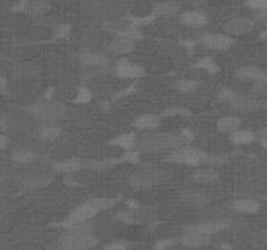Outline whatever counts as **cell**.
Segmentation results:
<instances>
[{
    "instance_id": "cell-1",
    "label": "cell",
    "mask_w": 267,
    "mask_h": 250,
    "mask_svg": "<svg viewBox=\"0 0 267 250\" xmlns=\"http://www.w3.org/2000/svg\"><path fill=\"white\" fill-rule=\"evenodd\" d=\"M165 161L171 162V163H184V165L189 166H220L226 163L227 158L220 157V155L206 154V153H202L198 149L184 146V148H178L176 150H174V153L171 155H168Z\"/></svg>"
},
{
    "instance_id": "cell-2",
    "label": "cell",
    "mask_w": 267,
    "mask_h": 250,
    "mask_svg": "<svg viewBox=\"0 0 267 250\" xmlns=\"http://www.w3.org/2000/svg\"><path fill=\"white\" fill-rule=\"evenodd\" d=\"M96 245V240L90 235V227L85 223L67 228L59 241V247L65 250H88Z\"/></svg>"
},
{
    "instance_id": "cell-3",
    "label": "cell",
    "mask_w": 267,
    "mask_h": 250,
    "mask_svg": "<svg viewBox=\"0 0 267 250\" xmlns=\"http://www.w3.org/2000/svg\"><path fill=\"white\" fill-rule=\"evenodd\" d=\"M115 202H116L115 199H106V198L89 199L88 202H85L84 205H81L80 207L73 210L71 216L65 220V223L63 226H65L68 228V227L71 226H76V224L85 223L86 220L91 219L92 216H95L96 214L99 213L100 210L108 209V207L115 205Z\"/></svg>"
},
{
    "instance_id": "cell-4",
    "label": "cell",
    "mask_w": 267,
    "mask_h": 250,
    "mask_svg": "<svg viewBox=\"0 0 267 250\" xmlns=\"http://www.w3.org/2000/svg\"><path fill=\"white\" fill-rule=\"evenodd\" d=\"M186 141L182 136H175V134L157 133L150 134L141 141L140 150L142 153H159L165 150H176L181 148V145Z\"/></svg>"
},
{
    "instance_id": "cell-5",
    "label": "cell",
    "mask_w": 267,
    "mask_h": 250,
    "mask_svg": "<svg viewBox=\"0 0 267 250\" xmlns=\"http://www.w3.org/2000/svg\"><path fill=\"white\" fill-rule=\"evenodd\" d=\"M26 111H29L35 119L45 121V123L62 120L65 117V113H67L65 107L56 102L35 103V104L26 107Z\"/></svg>"
},
{
    "instance_id": "cell-6",
    "label": "cell",
    "mask_w": 267,
    "mask_h": 250,
    "mask_svg": "<svg viewBox=\"0 0 267 250\" xmlns=\"http://www.w3.org/2000/svg\"><path fill=\"white\" fill-rule=\"evenodd\" d=\"M170 173H167L163 169H145L137 175L132 176L130 184L134 188H150L153 185L161 184L165 180H167Z\"/></svg>"
},
{
    "instance_id": "cell-7",
    "label": "cell",
    "mask_w": 267,
    "mask_h": 250,
    "mask_svg": "<svg viewBox=\"0 0 267 250\" xmlns=\"http://www.w3.org/2000/svg\"><path fill=\"white\" fill-rule=\"evenodd\" d=\"M219 96L220 99L231 103V106L239 111H252L260 106V103L253 98L247 95H239V94L232 93L230 90H223Z\"/></svg>"
},
{
    "instance_id": "cell-8",
    "label": "cell",
    "mask_w": 267,
    "mask_h": 250,
    "mask_svg": "<svg viewBox=\"0 0 267 250\" xmlns=\"http://www.w3.org/2000/svg\"><path fill=\"white\" fill-rule=\"evenodd\" d=\"M201 43L210 50L223 51L233 45V39L228 34H205L201 37Z\"/></svg>"
},
{
    "instance_id": "cell-9",
    "label": "cell",
    "mask_w": 267,
    "mask_h": 250,
    "mask_svg": "<svg viewBox=\"0 0 267 250\" xmlns=\"http://www.w3.org/2000/svg\"><path fill=\"white\" fill-rule=\"evenodd\" d=\"M254 29V22L249 18H233L228 21L224 26V30L228 35L248 34Z\"/></svg>"
},
{
    "instance_id": "cell-10",
    "label": "cell",
    "mask_w": 267,
    "mask_h": 250,
    "mask_svg": "<svg viewBox=\"0 0 267 250\" xmlns=\"http://www.w3.org/2000/svg\"><path fill=\"white\" fill-rule=\"evenodd\" d=\"M116 73L123 79H138L145 76V69L140 65H133L127 59L119 60L116 64Z\"/></svg>"
},
{
    "instance_id": "cell-11",
    "label": "cell",
    "mask_w": 267,
    "mask_h": 250,
    "mask_svg": "<svg viewBox=\"0 0 267 250\" xmlns=\"http://www.w3.org/2000/svg\"><path fill=\"white\" fill-rule=\"evenodd\" d=\"M227 227V223L223 222H207L203 223V224H199V226H193L188 227L186 228V232H197L202 233V235H214V233L220 232L222 230H224Z\"/></svg>"
},
{
    "instance_id": "cell-12",
    "label": "cell",
    "mask_w": 267,
    "mask_h": 250,
    "mask_svg": "<svg viewBox=\"0 0 267 250\" xmlns=\"http://www.w3.org/2000/svg\"><path fill=\"white\" fill-rule=\"evenodd\" d=\"M180 21L182 24L188 25V26H205L207 24V17L206 14L199 12V10H188L180 16Z\"/></svg>"
},
{
    "instance_id": "cell-13",
    "label": "cell",
    "mask_w": 267,
    "mask_h": 250,
    "mask_svg": "<svg viewBox=\"0 0 267 250\" xmlns=\"http://www.w3.org/2000/svg\"><path fill=\"white\" fill-rule=\"evenodd\" d=\"M181 199L189 206H203L209 202L210 197L199 190H185L181 194Z\"/></svg>"
},
{
    "instance_id": "cell-14",
    "label": "cell",
    "mask_w": 267,
    "mask_h": 250,
    "mask_svg": "<svg viewBox=\"0 0 267 250\" xmlns=\"http://www.w3.org/2000/svg\"><path fill=\"white\" fill-rule=\"evenodd\" d=\"M184 245L189 248H203L210 244V239L207 235L197 232H188V235L181 240Z\"/></svg>"
},
{
    "instance_id": "cell-15",
    "label": "cell",
    "mask_w": 267,
    "mask_h": 250,
    "mask_svg": "<svg viewBox=\"0 0 267 250\" xmlns=\"http://www.w3.org/2000/svg\"><path fill=\"white\" fill-rule=\"evenodd\" d=\"M80 60L88 67H102L108 63V58L98 52H83L80 55Z\"/></svg>"
},
{
    "instance_id": "cell-16",
    "label": "cell",
    "mask_w": 267,
    "mask_h": 250,
    "mask_svg": "<svg viewBox=\"0 0 267 250\" xmlns=\"http://www.w3.org/2000/svg\"><path fill=\"white\" fill-rule=\"evenodd\" d=\"M54 168L59 172H76L79 169H84L85 168V161H81V159H68V161H62L56 162L54 163Z\"/></svg>"
},
{
    "instance_id": "cell-17",
    "label": "cell",
    "mask_w": 267,
    "mask_h": 250,
    "mask_svg": "<svg viewBox=\"0 0 267 250\" xmlns=\"http://www.w3.org/2000/svg\"><path fill=\"white\" fill-rule=\"evenodd\" d=\"M233 209L243 214H254L260 210V203L253 199H237L233 202Z\"/></svg>"
},
{
    "instance_id": "cell-18",
    "label": "cell",
    "mask_w": 267,
    "mask_h": 250,
    "mask_svg": "<svg viewBox=\"0 0 267 250\" xmlns=\"http://www.w3.org/2000/svg\"><path fill=\"white\" fill-rule=\"evenodd\" d=\"M136 48V43L134 41H130V39H127V38H120L117 41L112 42L110 45V50L116 54H120V55H124V54H129Z\"/></svg>"
},
{
    "instance_id": "cell-19",
    "label": "cell",
    "mask_w": 267,
    "mask_h": 250,
    "mask_svg": "<svg viewBox=\"0 0 267 250\" xmlns=\"http://www.w3.org/2000/svg\"><path fill=\"white\" fill-rule=\"evenodd\" d=\"M178 10V4L175 1H163V3L155 4L153 8V14L154 16H172Z\"/></svg>"
},
{
    "instance_id": "cell-20",
    "label": "cell",
    "mask_w": 267,
    "mask_h": 250,
    "mask_svg": "<svg viewBox=\"0 0 267 250\" xmlns=\"http://www.w3.org/2000/svg\"><path fill=\"white\" fill-rule=\"evenodd\" d=\"M51 5L47 0H26L25 12L33 14H45L50 10Z\"/></svg>"
},
{
    "instance_id": "cell-21",
    "label": "cell",
    "mask_w": 267,
    "mask_h": 250,
    "mask_svg": "<svg viewBox=\"0 0 267 250\" xmlns=\"http://www.w3.org/2000/svg\"><path fill=\"white\" fill-rule=\"evenodd\" d=\"M218 177H219V173L214 168H201V169L193 173V180L197 182H201V184L211 182Z\"/></svg>"
},
{
    "instance_id": "cell-22",
    "label": "cell",
    "mask_w": 267,
    "mask_h": 250,
    "mask_svg": "<svg viewBox=\"0 0 267 250\" xmlns=\"http://www.w3.org/2000/svg\"><path fill=\"white\" fill-rule=\"evenodd\" d=\"M240 121L239 117L236 116H227V117H222L219 121H218V129L220 132H224V133H233L239 130L240 128Z\"/></svg>"
},
{
    "instance_id": "cell-23",
    "label": "cell",
    "mask_w": 267,
    "mask_h": 250,
    "mask_svg": "<svg viewBox=\"0 0 267 250\" xmlns=\"http://www.w3.org/2000/svg\"><path fill=\"white\" fill-rule=\"evenodd\" d=\"M159 124H161V119L157 115H144L136 120L134 127L138 129H151V128L159 127Z\"/></svg>"
},
{
    "instance_id": "cell-24",
    "label": "cell",
    "mask_w": 267,
    "mask_h": 250,
    "mask_svg": "<svg viewBox=\"0 0 267 250\" xmlns=\"http://www.w3.org/2000/svg\"><path fill=\"white\" fill-rule=\"evenodd\" d=\"M262 75H264V72L261 69L256 68V67H243V68L236 71V76L240 80H254V81H257Z\"/></svg>"
},
{
    "instance_id": "cell-25",
    "label": "cell",
    "mask_w": 267,
    "mask_h": 250,
    "mask_svg": "<svg viewBox=\"0 0 267 250\" xmlns=\"http://www.w3.org/2000/svg\"><path fill=\"white\" fill-rule=\"evenodd\" d=\"M256 136L249 130H236L231 136V141L235 145H248L253 142Z\"/></svg>"
},
{
    "instance_id": "cell-26",
    "label": "cell",
    "mask_w": 267,
    "mask_h": 250,
    "mask_svg": "<svg viewBox=\"0 0 267 250\" xmlns=\"http://www.w3.org/2000/svg\"><path fill=\"white\" fill-rule=\"evenodd\" d=\"M60 133H62V129L59 127H54V125H45V127L39 128V130H38L39 137L50 141L56 140L60 136Z\"/></svg>"
},
{
    "instance_id": "cell-27",
    "label": "cell",
    "mask_w": 267,
    "mask_h": 250,
    "mask_svg": "<svg viewBox=\"0 0 267 250\" xmlns=\"http://www.w3.org/2000/svg\"><path fill=\"white\" fill-rule=\"evenodd\" d=\"M52 178L48 177V176H41V177H31L28 178L26 181L24 182V185L26 189H38L43 188V186L48 185L51 182Z\"/></svg>"
},
{
    "instance_id": "cell-28",
    "label": "cell",
    "mask_w": 267,
    "mask_h": 250,
    "mask_svg": "<svg viewBox=\"0 0 267 250\" xmlns=\"http://www.w3.org/2000/svg\"><path fill=\"white\" fill-rule=\"evenodd\" d=\"M134 141H136L134 134L129 133V134H123V136H119L117 138L111 141V144L117 145V146H121V148L129 150V149H132L134 146Z\"/></svg>"
},
{
    "instance_id": "cell-29",
    "label": "cell",
    "mask_w": 267,
    "mask_h": 250,
    "mask_svg": "<svg viewBox=\"0 0 267 250\" xmlns=\"http://www.w3.org/2000/svg\"><path fill=\"white\" fill-rule=\"evenodd\" d=\"M117 34H119L120 38H127V39H130V41L134 42L142 38L141 31L138 30L137 28H134V26H129V28L124 29V30L117 31Z\"/></svg>"
},
{
    "instance_id": "cell-30",
    "label": "cell",
    "mask_w": 267,
    "mask_h": 250,
    "mask_svg": "<svg viewBox=\"0 0 267 250\" xmlns=\"http://www.w3.org/2000/svg\"><path fill=\"white\" fill-rule=\"evenodd\" d=\"M195 68H202V69H206V71H209L210 73H215L219 71V67L216 65V63L212 60L210 56H207V58H203L201 59L197 64L194 65Z\"/></svg>"
},
{
    "instance_id": "cell-31",
    "label": "cell",
    "mask_w": 267,
    "mask_h": 250,
    "mask_svg": "<svg viewBox=\"0 0 267 250\" xmlns=\"http://www.w3.org/2000/svg\"><path fill=\"white\" fill-rule=\"evenodd\" d=\"M35 158L37 157H35L33 153L26 150L17 151V153H14V154L12 155V159H13L14 162H18V163H29V162L35 161Z\"/></svg>"
},
{
    "instance_id": "cell-32",
    "label": "cell",
    "mask_w": 267,
    "mask_h": 250,
    "mask_svg": "<svg viewBox=\"0 0 267 250\" xmlns=\"http://www.w3.org/2000/svg\"><path fill=\"white\" fill-rule=\"evenodd\" d=\"M199 86V83L197 81H192V80H181V81H178L176 87H178V91H181V93H188V91H193Z\"/></svg>"
},
{
    "instance_id": "cell-33",
    "label": "cell",
    "mask_w": 267,
    "mask_h": 250,
    "mask_svg": "<svg viewBox=\"0 0 267 250\" xmlns=\"http://www.w3.org/2000/svg\"><path fill=\"white\" fill-rule=\"evenodd\" d=\"M92 95L89 90L85 89V87H81L79 90V94H77V98L75 99V103H89L91 100Z\"/></svg>"
},
{
    "instance_id": "cell-34",
    "label": "cell",
    "mask_w": 267,
    "mask_h": 250,
    "mask_svg": "<svg viewBox=\"0 0 267 250\" xmlns=\"http://www.w3.org/2000/svg\"><path fill=\"white\" fill-rule=\"evenodd\" d=\"M247 5L252 9L267 10V0H248Z\"/></svg>"
},
{
    "instance_id": "cell-35",
    "label": "cell",
    "mask_w": 267,
    "mask_h": 250,
    "mask_svg": "<svg viewBox=\"0 0 267 250\" xmlns=\"http://www.w3.org/2000/svg\"><path fill=\"white\" fill-rule=\"evenodd\" d=\"M172 115H182V116H190V112L185 108H170L163 112V116H172Z\"/></svg>"
},
{
    "instance_id": "cell-36",
    "label": "cell",
    "mask_w": 267,
    "mask_h": 250,
    "mask_svg": "<svg viewBox=\"0 0 267 250\" xmlns=\"http://www.w3.org/2000/svg\"><path fill=\"white\" fill-rule=\"evenodd\" d=\"M69 30H71V26H69V25H60L55 33V39H59V38H60V39H62V38H65L69 34Z\"/></svg>"
},
{
    "instance_id": "cell-37",
    "label": "cell",
    "mask_w": 267,
    "mask_h": 250,
    "mask_svg": "<svg viewBox=\"0 0 267 250\" xmlns=\"http://www.w3.org/2000/svg\"><path fill=\"white\" fill-rule=\"evenodd\" d=\"M125 249H127V245L123 243H115L107 247V250H125Z\"/></svg>"
},
{
    "instance_id": "cell-38",
    "label": "cell",
    "mask_w": 267,
    "mask_h": 250,
    "mask_svg": "<svg viewBox=\"0 0 267 250\" xmlns=\"http://www.w3.org/2000/svg\"><path fill=\"white\" fill-rule=\"evenodd\" d=\"M5 90H7V81H5V79L0 73V94L5 93Z\"/></svg>"
},
{
    "instance_id": "cell-39",
    "label": "cell",
    "mask_w": 267,
    "mask_h": 250,
    "mask_svg": "<svg viewBox=\"0 0 267 250\" xmlns=\"http://www.w3.org/2000/svg\"><path fill=\"white\" fill-rule=\"evenodd\" d=\"M8 142H9V140H8L7 136H3V134H0V150L5 148V146L8 145Z\"/></svg>"
},
{
    "instance_id": "cell-40",
    "label": "cell",
    "mask_w": 267,
    "mask_h": 250,
    "mask_svg": "<svg viewBox=\"0 0 267 250\" xmlns=\"http://www.w3.org/2000/svg\"><path fill=\"white\" fill-rule=\"evenodd\" d=\"M188 3L192 5H199V4L205 3V0H188Z\"/></svg>"
},
{
    "instance_id": "cell-41",
    "label": "cell",
    "mask_w": 267,
    "mask_h": 250,
    "mask_svg": "<svg viewBox=\"0 0 267 250\" xmlns=\"http://www.w3.org/2000/svg\"><path fill=\"white\" fill-rule=\"evenodd\" d=\"M194 45H195V42H192V41H188V42H185V43H184L185 47L189 48V51H192V47Z\"/></svg>"
},
{
    "instance_id": "cell-42",
    "label": "cell",
    "mask_w": 267,
    "mask_h": 250,
    "mask_svg": "<svg viewBox=\"0 0 267 250\" xmlns=\"http://www.w3.org/2000/svg\"><path fill=\"white\" fill-rule=\"evenodd\" d=\"M260 141H261V144H262V146H264L265 149H267V137L262 138V140H260Z\"/></svg>"
},
{
    "instance_id": "cell-43",
    "label": "cell",
    "mask_w": 267,
    "mask_h": 250,
    "mask_svg": "<svg viewBox=\"0 0 267 250\" xmlns=\"http://www.w3.org/2000/svg\"><path fill=\"white\" fill-rule=\"evenodd\" d=\"M264 107H265V108H266V110H267V102L265 103V104H264Z\"/></svg>"
},
{
    "instance_id": "cell-44",
    "label": "cell",
    "mask_w": 267,
    "mask_h": 250,
    "mask_svg": "<svg viewBox=\"0 0 267 250\" xmlns=\"http://www.w3.org/2000/svg\"><path fill=\"white\" fill-rule=\"evenodd\" d=\"M59 250H65V249H62V248H60V249H59Z\"/></svg>"
}]
</instances>
